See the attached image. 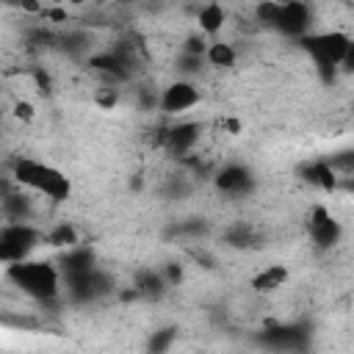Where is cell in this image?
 I'll list each match as a JSON object with an SVG mask.
<instances>
[{
  "instance_id": "obj_5",
  "label": "cell",
  "mask_w": 354,
  "mask_h": 354,
  "mask_svg": "<svg viewBox=\"0 0 354 354\" xmlns=\"http://www.w3.org/2000/svg\"><path fill=\"white\" fill-rule=\"evenodd\" d=\"M196 105H199V88L191 80H174L158 97V108L166 116H180V113H185Z\"/></svg>"
},
{
  "instance_id": "obj_12",
  "label": "cell",
  "mask_w": 354,
  "mask_h": 354,
  "mask_svg": "<svg viewBox=\"0 0 354 354\" xmlns=\"http://www.w3.org/2000/svg\"><path fill=\"white\" fill-rule=\"evenodd\" d=\"M288 282V268L285 266H266L263 271H257L252 277V288L257 293H277L279 288H285Z\"/></svg>"
},
{
  "instance_id": "obj_15",
  "label": "cell",
  "mask_w": 354,
  "mask_h": 354,
  "mask_svg": "<svg viewBox=\"0 0 354 354\" xmlns=\"http://www.w3.org/2000/svg\"><path fill=\"white\" fill-rule=\"evenodd\" d=\"M47 243L50 246H61V249H69V246H77V232L72 224H55L53 232L47 235Z\"/></svg>"
},
{
  "instance_id": "obj_10",
  "label": "cell",
  "mask_w": 354,
  "mask_h": 354,
  "mask_svg": "<svg viewBox=\"0 0 354 354\" xmlns=\"http://www.w3.org/2000/svg\"><path fill=\"white\" fill-rule=\"evenodd\" d=\"M301 174H304V180H307L310 185H315V188H321V191H335V188L340 185L337 169L332 166V160H313V163H307V166L301 169Z\"/></svg>"
},
{
  "instance_id": "obj_23",
  "label": "cell",
  "mask_w": 354,
  "mask_h": 354,
  "mask_svg": "<svg viewBox=\"0 0 354 354\" xmlns=\"http://www.w3.org/2000/svg\"><path fill=\"white\" fill-rule=\"evenodd\" d=\"M166 274H169V279H171V282H180V277H183L180 266H177V268H174V266H169V271H166Z\"/></svg>"
},
{
  "instance_id": "obj_9",
  "label": "cell",
  "mask_w": 354,
  "mask_h": 354,
  "mask_svg": "<svg viewBox=\"0 0 354 354\" xmlns=\"http://www.w3.org/2000/svg\"><path fill=\"white\" fill-rule=\"evenodd\" d=\"M163 141H166V147H169L174 155H185V152H191V149L196 147V141H199V127L191 124V122H180V124H174V127H169V130L163 133Z\"/></svg>"
},
{
  "instance_id": "obj_1",
  "label": "cell",
  "mask_w": 354,
  "mask_h": 354,
  "mask_svg": "<svg viewBox=\"0 0 354 354\" xmlns=\"http://www.w3.org/2000/svg\"><path fill=\"white\" fill-rule=\"evenodd\" d=\"M8 279L30 299L36 301H53L61 293V277L64 271H58L53 263L47 260H17L6 266Z\"/></svg>"
},
{
  "instance_id": "obj_21",
  "label": "cell",
  "mask_w": 354,
  "mask_h": 354,
  "mask_svg": "<svg viewBox=\"0 0 354 354\" xmlns=\"http://www.w3.org/2000/svg\"><path fill=\"white\" fill-rule=\"evenodd\" d=\"M14 116L22 119V122H33V119H36V108H33L28 100H17V102H14Z\"/></svg>"
},
{
  "instance_id": "obj_13",
  "label": "cell",
  "mask_w": 354,
  "mask_h": 354,
  "mask_svg": "<svg viewBox=\"0 0 354 354\" xmlns=\"http://www.w3.org/2000/svg\"><path fill=\"white\" fill-rule=\"evenodd\" d=\"M91 268H94V254L86 246H69L61 257L64 274H77V271H91Z\"/></svg>"
},
{
  "instance_id": "obj_7",
  "label": "cell",
  "mask_w": 354,
  "mask_h": 354,
  "mask_svg": "<svg viewBox=\"0 0 354 354\" xmlns=\"http://www.w3.org/2000/svg\"><path fill=\"white\" fill-rule=\"evenodd\" d=\"M310 19H313V11L304 0H288V3H282V11H279V19H277L274 30L301 39V36L310 33Z\"/></svg>"
},
{
  "instance_id": "obj_6",
  "label": "cell",
  "mask_w": 354,
  "mask_h": 354,
  "mask_svg": "<svg viewBox=\"0 0 354 354\" xmlns=\"http://www.w3.org/2000/svg\"><path fill=\"white\" fill-rule=\"evenodd\" d=\"M307 230H310V238L318 249H332L340 238H343V227L340 221L324 207V205H315L307 216Z\"/></svg>"
},
{
  "instance_id": "obj_24",
  "label": "cell",
  "mask_w": 354,
  "mask_h": 354,
  "mask_svg": "<svg viewBox=\"0 0 354 354\" xmlns=\"http://www.w3.org/2000/svg\"><path fill=\"white\" fill-rule=\"evenodd\" d=\"M122 3H133V0H122Z\"/></svg>"
},
{
  "instance_id": "obj_2",
  "label": "cell",
  "mask_w": 354,
  "mask_h": 354,
  "mask_svg": "<svg viewBox=\"0 0 354 354\" xmlns=\"http://www.w3.org/2000/svg\"><path fill=\"white\" fill-rule=\"evenodd\" d=\"M14 180L19 185H28L30 191L47 196L50 202H64L72 194V183L61 169L33 160V158H19L14 163Z\"/></svg>"
},
{
  "instance_id": "obj_20",
  "label": "cell",
  "mask_w": 354,
  "mask_h": 354,
  "mask_svg": "<svg viewBox=\"0 0 354 354\" xmlns=\"http://www.w3.org/2000/svg\"><path fill=\"white\" fill-rule=\"evenodd\" d=\"M207 44H210V41H205L202 36H191V39H185V44H183V53L205 55V53H207Z\"/></svg>"
},
{
  "instance_id": "obj_4",
  "label": "cell",
  "mask_w": 354,
  "mask_h": 354,
  "mask_svg": "<svg viewBox=\"0 0 354 354\" xmlns=\"http://www.w3.org/2000/svg\"><path fill=\"white\" fill-rule=\"evenodd\" d=\"M39 241H41V232L36 227H30L28 221H8L0 230V260L6 266L25 260L39 246Z\"/></svg>"
},
{
  "instance_id": "obj_17",
  "label": "cell",
  "mask_w": 354,
  "mask_h": 354,
  "mask_svg": "<svg viewBox=\"0 0 354 354\" xmlns=\"http://www.w3.org/2000/svg\"><path fill=\"white\" fill-rule=\"evenodd\" d=\"M163 290V277H158L155 271H144L138 277V293H147V296H155Z\"/></svg>"
},
{
  "instance_id": "obj_14",
  "label": "cell",
  "mask_w": 354,
  "mask_h": 354,
  "mask_svg": "<svg viewBox=\"0 0 354 354\" xmlns=\"http://www.w3.org/2000/svg\"><path fill=\"white\" fill-rule=\"evenodd\" d=\"M205 61L210 64V66H216V69H230V66H235V61H238V53H235V47L232 44H227V41H210L207 44V53H205Z\"/></svg>"
},
{
  "instance_id": "obj_8",
  "label": "cell",
  "mask_w": 354,
  "mask_h": 354,
  "mask_svg": "<svg viewBox=\"0 0 354 354\" xmlns=\"http://www.w3.org/2000/svg\"><path fill=\"white\" fill-rule=\"evenodd\" d=\"M254 185V177L246 166H238V163H230L224 166L218 174H216V188L221 194H230V196H238V194H246L249 188Z\"/></svg>"
},
{
  "instance_id": "obj_3",
  "label": "cell",
  "mask_w": 354,
  "mask_h": 354,
  "mask_svg": "<svg viewBox=\"0 0 354 354\" xmlns=\"http://www.w3.org/2000/svg\"><path fill=\"white\" fill-rule=\"evenodd\" d=\"M348 41H351V36L343 30H318V33L310 30L307 36L299 39L301 50L310 55V61L324 75V80H332L335 72H340V61H343Z\"/></svg>"
},
{
  "instance_id": "obj_11",
  "label": "cell",
  "mask_w": 354,
  "mask_h": 354,
  "mask_svg": "<svg viewBox=\"0 0 354 354\" xmlns=\"http://www.w3.org/2000/svg\"><path fill=\"white\" fill-rule=\"evenodd\" d=\"M196 22H199L202 36H210V39H213V36L224 28V22H227V11H224V6H221V3L207 0V3L196 11Z\"/></svg>"
},
{
  "instance_id": "obj_16",
  "label": "cell",
  "mask_w": 354,
  "mask_h": 354,
  "mask_svg": "<svg viewBox=\"0 0 354 354\" xmlns=\"http://www.w3.org/2000/svg\"><path fill=\"white\" fill-rule=\"evenodd\" d=\"M279 11H282V3H279V0H260L257 8H254V17H257L260 25H266V28H277Z\"/></svg>"
},
{
  "instance_id": "obj_22",
  "label": "cell",
  "mask_w": 354,
  "mask_h": 354,
  "mask_svg": "<svg viewBox=\"0 0 354 354\" xmlns=\"http://www.w3.org/2000/svg\"><path fill=\"white\" fill-rule=\"evenodd\" d=\"M340 72H346V75H351V72H354V39L348 41V47H346V53H343Z\"/></svg>"
},
{
  "instance_id": "obj_18",
  "label": "cell",
  "mask_w": 354,
  "mask_h": 354,
  "mask_svg": "<svg viewBox=\"0 0 354 354\" xmlns=\"http://www.w3.org/2000/svg\"><path fill=\"white\" fill-rule=\"evenodd\" d=\"M94 100H97V105H100V108L111 111V108L119 102V94H116V88H111V86H102V88L97 91V97H94Z\"/></svg>"
},
{
  "instance_id": "obj_19",
  "label": "cell",
  "mask_w": 354,
  "mask_h": 354,
  "mask_svg": "<svg viewBox=\"0 0 354 354\" xmlns=\"http://www.w3.org/2000/svg\"><path fill=\"white\" fill-rule=\"evenodd\" d=\"M171 340H174V329H160V332H155V335H152L149 348H152V351H163V348H169V346H171Z\"/></svg>"
}]
</instances>
